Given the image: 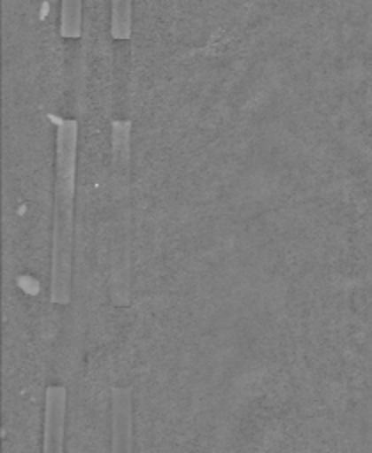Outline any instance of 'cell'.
Instances as JSON below:
<instances>
[{"mask_svg": "<svg viewBox=\"0 0 372 453\" xmlns=\"http://www.w3.org/2000/svg\"><path fill=\"white\" fill-rule=\"evenodd\" d=\"M57 122L55 136V184H53V228H51V301L67 304L73 283V239H74V180L78 122L51 117Z\"/></svg>", "mask_w": 372, "mask_h": 453, "instance_id": "cell-1", "label": "cell"}, {"mask_svg": "<svg viewBox=\"0 0 372 453\" xmlns=\"http://www.w3.org/2000/svg\"><path fill=\"white\" fill-rule=\"evenodd\" d=\"M129 120L112 122V170H110V195H112V248H110V287L112 301L126 304L129 296Z\"/></svg>", "mask_w": 372, "mask_h": 453, "instance_id": "cell-2", "label": "cell"}, {"mask_svg": "<svg viewBox=\"0 0 372 453\" xmlns=\"http://www.w3.org/2000/svg\"><path fill=\"white\" fill-rule=\"evenodd\" d=\"M66 402L67 393L64 386H48L44 400L43 453H64Z\"/></svg>", "mask_w": 372, "mask_h": 453, "instance_id": "cell-3", "label": "cell"}, {"mask_svg": "<svg viewBox=\"0 0 372 453\" xmlns=\"http://www.w3.org/2000/svg\"><path fill=\"white\" fill-rule=\"evenodd\" d=\"M112 453H133V398L129 388L112 389Z\"/></svg>", "mask_w": 372, "mask_h": 453, "instance_id": "cell-4", "label": "cell"}, {"mask_svg": "<svg viewBox=\"0 0 372 453\" xmlns=\"http://www.w3.org/2000/svg\"><path fill=\"white\" fill-rule=\"evenodd\" d=\"M60 7V34L64 37H78L81 32V2L64 0Z\"/></svg>", "mask_w": 372, "mask_h": 453, "instance_id": "cell-5", "label": "cell"}, {"mask_svg": "<svg viewBox=\"0 0 372 453\" xmlns=\"http://www.w3.org/2000/svg\"><path fill=\"white\" fill-rule=\"evenodd\" d=\"M131 34V2L112 4V35L115 39H128Z\"/></svg>", "mask_w": 372, "mask_h": 453, "instance_id": "cell-6", "label": "cell"}]
</instances>
